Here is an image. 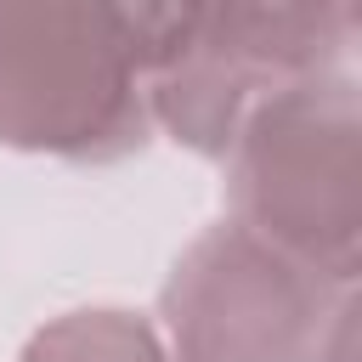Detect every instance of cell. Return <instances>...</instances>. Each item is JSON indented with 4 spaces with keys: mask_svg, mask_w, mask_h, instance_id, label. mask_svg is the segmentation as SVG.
I'll return each mask as SVG.
<instances>
[{
    "mask_svg": "<svg viewBox=\"0 0 362 362\" xmlns=\"http://www.w3.org/2000/svg\"><path fill=\"white\" fill-rule=\"evenodd\" d=\"M17 362H170L158 328L124 305H79L34 328Z\"/></svg>",
    "mask_w": 362,
    "mask_h": 362,
    "instance_id": "5",
    "label": "cell"
},
{
    "mask_svg": "<svg viewBox=\"0 0 362 362\" xmlns=\"http://www.w3.org/2000/svg\"><path fill=\"white\" fill-rule=\"evenodd\" d=\"M356 40V6H164L147 68V119L170 141L226 158L238 124L272 90L339 74Z\"/></svg>",
    "mask_w": 362,
    "mask_h": 362,
    "instance_id": "3",
    "label": "cell"
},
{
    "mask_svg": "<svg viewBox=\"0 0 362 362\" xmlns=\"http://www.w3.org/2000/svg\"><path fill=\"white\" fill-rule=\"evenodd\" d=\"M356 283H334L238 221L187 243L158 288V339L170 362H317Z\"/></svg>",
    "mask_w": 362,
    "mask_h": 362,
    "instance_id": "4",
    "label": "cell"
},
{
    "mask_svg": "<svg viewBox=\"0 0 362 362\" xmlns=\"http://www.w3.org/2000/svg\"><path fill=\"white\" fill-rule=\"evenodd\" d=\"M164 6H0V147L113 164L153 130L147 68Z\"/></svg>",
    "mask_w": 362,
    "mask_h": 362,
    "instance_id": "1",
    "label": "cell"
},
{
    "mask_svg": "<svg viewBox=\"0 0 362 362\" xmlns=\"http://www.w3.org/2000/svg\"><path fill=\"white\" fill-rule=\"evenodd\" d=\"M226 221L277 255L356 283L362 272V102L356 79L322 74L249 107L226 147Z\"/></svg>",
    "mask_w": 362,
    "mask_h": 362,
    "instance_id": "2",
    "label": "cell"
}]
</instances>
